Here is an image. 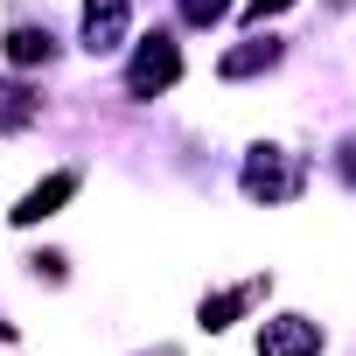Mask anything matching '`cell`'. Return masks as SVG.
Returning a JSON list of instances; mask_svg holds the SVG:
<instances>
[{
	"label": "cell",
	"instance_id": "7c38bea8",
	"mask_svg": "<svg viewBox=\"0 0 356 356\" xmlns=\"http://www.w3.org/2000/svg\"><path fill=\"white\" fill-rule=\"evenodd\" d=\"M0 335H8V328H0Z\"/></svg>",
	"mask_w": 356,
	"mask_h": 356
},
{
	"label": "cell",
	"instance_id": "8992f818",
	"mask_svg": "<svg viewBox=\"0 0 356 356\" xmlns=\"http://www.w3.org/2000/svg\"><path fill=\"white\" fill-rule=\"evenodd\" d=\"M266 293V280H245V286H231V293H217V300H203V328H224L231 314H245L252 300Z\"/></svg>",
	"mask_w": 356,
	"mask_h": 356
},
{
	"label": "cell",
	"instance_id": "9c48e42d",
	"mask_svg": "<svg viewBox=\"0 0 356 356\" xmlns=\"http://www.w3.org/2000/svg\"><path fill=\"white\" fill-rule=\"evenodd\" d=\"M224 8H231V0H182V15H189V22H196V29H203V22H217V15H224Z\"/></svg>",
	"mask_w": 356,
	"mask_h": 356
},
{
	"label": "cell",
	"instance_id": "5b68a950",
	"mask_svg": "<svg viewBox=\"0 0 356 356\" xmlns=\"http://www.w3.org/2000/svg\"><path fill=\"white\" fill-rule=\"evenodd\" d=\"M245 189H252V196H293L300 175H286V168L273 161V147H259V161L245 168Z\"/></svg>",
	"mask_w": 356,
	"mask_h": 356
},
{
	"label": "cell",
	"instance_id": "30bf717a",
	"mask_svg": "<svg viewBox=\"0 0 356 356\" xmlns=\"http://www.w3.org/2000/svg\"><path fill=\"white\" fill-rule=\"evenodd\" d=\"M280 8H293V0H252V22H266V15H280Z\"/></svg>",
	"mask_w": 356,
	"mask_h": 356
},
{
	"label": "cell",
	"instance_id": "6da1fadb",
	"mask_svg": "<svg viewBox=\"0 0 356 356\" xmlns=\"http://www.w3.org/2000/svg\"><path fill=\"white\" fill-rule=\"evenodd\" d=\"M175 70H182V56H175V42L168 35H147L140 42V56H133V98H147V91H161V84H175Z\"/></svg>",
	"mask_w": 356,
	"mask_h": 356
},
{
	"label": "cell",
	"instance_id": "ba28073f",
	"mask_svg": "<svg viewBox=\"0 0 356 356\" xmlns=\"http://www.w3.org/2000/svg\"><path fill=\"white\" fill-rule=\"evenodd\" d=\"M8 56H15V63H49V35L15 29V35H8Z\"/></svg>",
	"mask_w": 356,
	"mask_h": 356
},
{
	"label": "cell",
	"instance_id": "8fae6325",
	"mask_svg": "<svg viewBox=\"0 0 356 356\" xmlns=\"http://www.w3.org/2000/svg\"><path fill=\"white\" fill-rule=\"evenodd\" d=\"M154 356H175V349H154Z\"/></svg>",
	"mask_w": 356,
	"mask_h": 356
},
{
	"label": "cell",
	"instance_id": "52a82bcc",
	"mask_svg": "<svg viewBox=\"0 0 356 356\" xmlns=\"http://www.w3.org/2000/svg\"><path fill=\"white\" fill-rule=\"evenodd\" d=\"M266 63H280V42H252V49H231V56H224V77H252V70H266Z\"/></svg>",
	"mask_w": 356,
	"mask_h": 356
},
{
	"label": "cell",
	"instance_id": "3957f363",
	"mask_svg": "<svg viewBox=\"0 0 356 356\" xmlns=\"http://www.w3.org/2000/svg\"><path fill=\"white\" fill-rule=\"evenodd\" d=\"M84 35H91V49H119V35H126V0H84Z\"/></svg>",
	"mask_w": 356,
	"mask_h": 356
},
{
	"label": "cell",
	"instance_id": "7a4b0ae2",
	"mask_svg": "<svg viewBox=\"0 0 356 356\" xmlns=\"http://www.w3.org/2000/svg\"><path fill=\"white\" fill-rule=\"evenodd\" d=\"M314 349H321V328L300 314H280L259 328V356H314Z\"/></svg>",
	"mask_w": 356,
	"mask_h": 356
},
{
	"label": "cell",
	"instance_id": "277c9868",
	"mask_svg": "<svg viewBox=\"0 0 356 356\" xmlns=\"http://www.w3.org/2000/svg\"><path fill=\"white\" fill-rule=\"evenodd\" d=\"M70 189H77V175H49L42 189H29V196H22L15 224H42V217H56V203H70Z\"/></svg>",
	"mask_w": 356,
	"mask_h": 356
}]
</instances>
